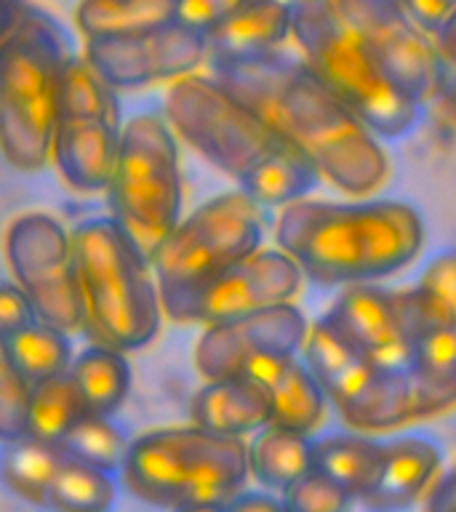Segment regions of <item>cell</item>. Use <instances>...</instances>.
Instances as JSON below:
<instances>
[{
    "label": "cell",
    "instance_id": "obj_13",
    "mask_svg": "<svg viewBox=\"0 0 456 512\" xmlns=\"http://www.w3.org/2000/svg\"><path fill=\"white\" fill-rule=\"evenodd\" d=\"M416 347L408 374L416 422L456 408V251L432 256L414 286Z\"/></svg>",
    "mask_w": 456,
    "mask_h": 512
},
{
    "label": "cell",
    "instance_id": "obj_26",
    "mask_svg": "<svg viewBox=\"0 0 456 512\" xmlns=\"http://www.w3.org/2000/svg\"><path fill=\"white\" fill-rule=\"evenodd\" d=\"M251 478L267 491H286L294 480L315 470L312 438L283 427H262L248 440Z\"/></svg>",
    "mask_w": 456,
    "mask_h": 512
},
{
    "label": "cell",
    "instance_id": "obj_5",
    "mask_svg": "<svg viewBox=\"0 0 456 512\" xmlns=\"http://www.w3.org/2000/svg\"><path fill=\"white\" fill-rule=\"evenodd\" d=\"M67 59L64 32L30 6L0 43V158L19 174L51 163Z\"/></svg>",
    "mask_w": 456,
    "mask_h": 512
},
{
    "label": "cell",
    "instance_id": "obj_32",
    "mask_svg": "<svg viewBox=\"0 0 456 512\" xmlns=\"http://www.w3.org/2000/svg\"><path fill=\"white\" fill-rule=\"evenodd\" d=\"M32 384L14 366L8 342L0 336V446L30 435Z\"/></svg>",
    "mask_w": 456,
    "mask_h": 512
},
{
    "label": "cell",
    "instance_id": "obj_35",
    "mask_svg": "<svg viewBox=\"0 0 456 512\" xmlns=\"http://www.w3.org/2000/svg\"><path fill=\"white\" fill-rule=\"evenodd\" d=\"M35 320H38V312L19 283L14 278L0 280V336L11 339Z\"/></svg>",
    "mask_w": 456,
    "mask_h": 512
},
{
    "label": "cell",
    "instance_id": "obj_8",
    "mask_svg": "<svg viewBox=\"0 0 456 512\" xmlns=\"http://www.w3.org/2000/svg\"><path fill=\"white\" fill-rule=\"evenodd\" d=\"M107 200L112 219L147 256L179 224L184 216L182 158L163 112H136L123 123Z\"/></svg>",
    "mask_w": 456,
    "mask_h": 512
},
{
    "label": "cell",
    "instance_id": "obj_31",
    "mask_svg": "<svg viewBox=\"0 0 456 512\" xmlns=\"http://www.w3.org/2000/svg\"><path fill=\"white\" fill-rule=\"evenodd\" d=\"M128 443L131 440L123 435L118 424L112 422V416L86 414L72 427L70 435L62 440L59 448L70 459H78V462L118 475L123 459H126Z\"/></svg>",
    "mask_w": 456,
    "mask_h": 512
},
{
    "label": "cell",
    "instance_id": "obj_41",
    "mask_svg": "<svg viewBox=\"0 0 456 512\" xmlns=\"http://www.w3.org/2000/svg\"><path fill=\"white\" fill-rule=\"evenodd\" d=\"M174 512H224V504H190V507H179Z\"/></svg>",
    "mask_w": 456,
    "mask_h": 512
},
{
    "label": "cell",
    "instance_id": "obj_34",
    "mask_svg": "<svg viewBox=\"0 0 456 512\" xmlns=\"http://www.w3.org/2000/svg\"><path fill=\"white\" fill-rule=\"evenodd\" d=\"M246 3L248 0H179L176 22L195 32H203L208 38L224 22H230Z\"/></svg>",
    "mask_w": 456,
    "mask_h": 512
},
{
    "label": "cell",
    "instance_id": "obj_6",
    "mask_svg": "<svg viewBox=\"0 0 456 512\" xmlns=\"http://www.w3.org/2000/svg\"><path fill=\"white\" fill-rule=\"evenodd\" d=\"M118 475L128 494L163 510L227 504L251 478L248 440L198 424L160 427L128 443Z\"/></svg>",
    "mask_w": 456,
    "mask_h": 512
},
{
    "label": "cell",
    "instance_id": "obj_39",
    "mask_svg": "<svg viewBox=\"0 0 456 512\" xmlns=\"http://www.w3.org/2000/svg\"><path fill=\"white\" fill-rule=\"evenodd\" d=\"M224 512H286V504L264 491H240L235 499L224 504Z\"/></svg>",
    "mask_w": 456,
    "mask_h": 512
},
{
    "label": "cell",
    "instance_id": "obj_30",
    "mask_svg": "<svg viewBox=\"0 0 456 512\" xmlns=\"http://www.w3.org/2000/svg\"><path fill=\"white\" fill-rule=\"evenodd\" d=\"M86 414H91V411L80 398L72 376H54V379L32 387L30 435L27 438L43 440L48 446H62V440Z\"/></svg>",
    "mask_w": 456,
    "mask_h": 512
},
{
    "label": "cell",
    "instance_id": "obj_27",
    "mask_svg": "<svg viewBox=\"0 0 456 512\" xmlns=\"http://www.w3.org/2000/svg\"><path fill=\"white\" fill-rule=\"evenodd\" d=\"M64 462V451L59 446H48L43 440L22 438L0 446V480L14 496L35 507H46L51 486L59 467Z\"/></svg>",
    "mask_w": 456,
    "mask_h": 512
},
{
    "label": "cell",
    "instance_id": "obj_37",
    "mask_svg": "<svg viewBox=\"0 0 456 512\" xmlns=\"http://www.w3.org/2000/svg\"><path fill=\"white\" fill-rule=\"evenodd\" d=\"M400 6L406 8L411 22L430 38H435L440 27L456 14V0H400Z\"/></svg>",
    "mask_w": 456,
    "mask_h": 512
},
{
    "label": "cell",
    "instance_id": "obj_25",
    "mask_svg": "<svg viewBox=\"0 0 456 512\" xmlns=\"http://www.w3.org/2000/svg\"><path fill=\"white\" fill-rule=\"evenodd\" d=\"M179 0H78L75 27L83 40L158 30L176 22Z\"/></svg>",
    "mask_w": 456,
    "mask_h": 512
},
{
    "label": "cell",
    "instance_id": "obj_3",
    "mask_svg": "<svg viewBox=\"0 0 456 512\" xmlns=\"http://www.w3.org/2000/svg\"><path fill=\"white\" fill-rule=\"evenodd\" d=\"M163 118L179 142L230 176L262 208H283L307 198L318 184L310 160L211 72H192L168 83Z\"/></svg>",
    "mask_w": 456,
    "mask_h": 512
},
{
    "label": "cell",
    "instance_id": "obj_40",
    "mask_svg": "<svg viewBox=\"0 0 456 512\" xmlns=\"http://www.w3.org/2000/svg\"><path fill=\"white\" fill-rule=\"evenodd\" d=\"M22 0H0V43L8 38V32L14 30L16 22L22 19L24 14Z\"/></svg>",
    "mask_w": 456,
    "mask_h": 512
},
{
    "label": "cell",
    "instance_id": "obj_20",
    "mask_svg": "<svg viewBox=\"0 0 456 512\" xmlns=\"http://www.w3.org/2000/svg\"><path fill=\"white\" fill-rule=\"evenodd\" d=\"M443 472V451L427 435H398L382 440L379 475L363 507L371 512H400L411 507Z\"/></svg>",
    "mask_w": 456,
    "mask_h": 512
},
{
    "label": "cell",
    "instance_id": "obj_9",
    "mask_svg": "<svg viewBox=\"0 0 456 512\" xmlns=\"http://www.w3.org/2000/svg\"><path fill=\"white\" fill-rule=\"evenodd\" d=\"M304 363L352 432L376 435L416 422L414 379L360 355L326 315L312 320L302 347Z\"/></svg>",
    "mask_w": 456,
    "mask_h": 512
},
{
    "label": "cell",
    "instance_id": "obj_15",
    "mask_svg": "<svg viewBox=\"0 0 456 512\" xmlns=\"http://www.w3.org/2000/svg\"><path fill=\"white\" fill-rule=\"evenodd\" d=\"M83 56L115 91H139L200 72L211 48L203 32L174 22L123 38L86 40Z\"/></svg>",
    "mask_w": 456,
    "mask_h": 512
},
{
    "label": "cell",
    "instance_id": "obj_29",
    "mask_svg": "<svg viewBox=\"0 0 456 512\" xmlns=\"http://www.w3.org/2000/svg\"><path fill=\"white\" fill-rule=\"evenodd\" d=\"M118 502L115 475L64 454L48 496L51 512H112Z\"/></svg>",
    "mask_w": 456,
    "mask_h": 512
},
{
    "label": "cell",
    "instance_id": "obj_33",
    "mask_svg": "<svg viewBox=\"0 0 456 512\" xmlns=\"http://www.w3.org/2000/svg\"><path fill=\"white\" fill-rule=\"evenodd\" d=\"M280 499L286 504V512H350L355 502L339 483L320 470H310L294 480L286 491H280Z\"/></svg>",
    "mask_w": 456,
    "mask_h": 512
},
{
    "label": "cell",
    "instance_id": "obj_22",
    "mask_svg": "<svg viewBox=\"0 0 456 512\" xmlns=\"http://www.w3.org/2000/svg\"><path fill=\"white\" fill-rule=\"evenodd\" d=\"M291 40V3L248 0L230 22L208 35L211 59H246L283 51ZM208 59V62H211Z\"/></svg>",
    "mask_w": 456,
    "mask_h": 512
},
{
    "label": "cell",
    "instance_id": "obj_1",
    "mask_svg": "<svg viewBox=\"0 0 456 512\" xmlns=\"http://www.w3.org/2000/svg\"><path fill=\"white\" fill-rule=\"evenodd\" d=\"M211 75L275 128L315 174L350 198H371L390 182L392 163L379 136L302 62L272 51L211 59Z\"/></svg>",
    "mask_w": 456,
    "mask_h": 512
},
{
    "label": "cell",
    "instance_id": "obj_24",
    "mask_svg": "<svg viewBox=\"0 0 456 512\" xmlns=\"http://www.w3.org/2000/svg\"><path fill=\"white\" fill-rule=\"evenodd\" d=\"M67 374L72 376L88 411L102 416L118 414L120 406L128 400L131 382H134L128 352L99 342L83 347L72 358Z\"/></svg>",
    "mask_w": 456,
    "mask_h": 512
},
{
    "label": "cell",
    "instance_id": "obj_21",
    "mask_svg": "<svg viewBox=\"0 0 456 512\" xmlns=\"http://www.w3.org/2000/svg\"><path fill=\"white\" fill-rule=\"evenodd\" d=\"M190 414L198 427L246 440L270 424V398L251 376L206 379L192 398Z\"/></svg>",
    "mask_w": 456,
    "mask_h": 512
},
{
    "label": "cell",
    "instance_id": "obj_12",
    "mask_svg": "<svg viewBox=\"0 0 456 512\" xmlns=\"http://www.w3.org/2000/svg\"><path fill=\"white\" fill-rule=\"evenodd\" d=\"M3 256L11 278L30 296L38 320L67 334L86 328L72 230L54 214L24 211L14 216L3 235Z\"/></svg>",
    "mask_w": 456,
    "mask_h": 512
},
{
    "label": "cell",
    "instance_id": "obj_28",
    "mask_svg": "<svg viewBox=\"0 0 456 512\" xmlns=\"http://www.w3.org/2000/svg\"><path fill=\"white\" fill-rule=\"evenodd\" d=\"M8 342L11 358H14L16 371L35 387L40 382H48L54 376H62L70 371L75 350H72V334L62 328L35 320L19 334H14Z\"/></svg>",
    "mask_w": 456,
    "mask_h": 512
},
{
    "label": "cell",
    "instance_id": "obj_2",
    "mask_svg": "<svg viewBox=\"0 0 456 512\" xmlns=\"http://www.w3.org/2000/svg\"><path fill=\"white\" fill-rule=\"evenodd\" d=\"M275 243L310 283L347 288L382 283L411 267L424 248V222L403 200L299 198L280 208Z\"/></svg>",
    "mask_w": 456,
    "mask_h": 512
},
{
    "label": "cell",
    "instance_id": "obj_36",
    "mask_svg": "<svg viewBox=\"0 0 456 512\" xmlns=\"http://www.w3.org/2000/svg\"><path fill=\"white\" fill-rule=\"evenodd\" d=\"M438 56V96L456 107V14L432 38Z\"/></svg>",
    "mask_w": 456,
    "mask_h": 512
},
{
    "label": "cell",
    "instance_id": "obj_10",
    "mask_svg": "<svg viewBox=\"0 0 456 512\" xmlns=\"http://www.w3.org/2000/svg\"><path fill=\"white\" fill-rule=\"evenodd\" d=\"M262 211L243 190H230L182 216L150 256L160 299L187 294L259 251L267 227Z\"/></svg>",
    "mask_w": 456,
    "mask_h": 512
},
{
    "label": "cell",
    "instance_id": "obj_18",
    "mask_svg": "<svg viewBox=\"0 0 456 512\" xmlns=\"http://www.w3.org/2000/svg\"><path fill=\"white\" fill-rule=\"evenodd\" d=\"M310 331V320L294 302L248 312L240 318L203 326L195 344V368L203 379L243 376L259 358L291 352L299 355Z\"/></svg>",
    "mask_w": 456,
    "mask_h": 512
},
{
    "label": "cell",
    "instance_id": "obj_11",
    "mask_svg": "<svg viewBox=\"0 0 456 512\" xmlns=\"http://www.w3.org/2000/svg\"><path fill=\"white\" fill-rule=\"evenodd\" d=\"M120 91L83 54H70L56 110L51 166L80 195L107 192L120 147Z\"/></svg>",
    "mask_w": 456,
    "mask_h": 512
},
{
    "label": "cell",
    "instance_id": "obj_19",
    "mask_svg": "<svg viewBox=\"0 0 456 512\" xmlns=\"http://www.w3.org/2000/svg\"><path fill=\"white\" fill-rule=\"evenodd\" d=\"M243 376H251L267 392L272 427L315 438V432L326 424L331 403L310 366L304 363L302 352L299 355L280 352L254 360Z\"/></svg>",
    "mask_w": 456,
    "mask_h": 512
},
{
    "label": "cell",
    "instance_id": "obj_16",
    "mask_svg": "<svg viewBox=\"0 0 456 512\" xmlns=\"http://www.w3.org/2000/svg\"><path fill=\"white\" fill-rule=\"evenodd\" d=\"M347 27L366 40L387 75L419 104L438 96V56L430 35H424L400 0H328Z\"/></svg>",
    "mask_w": 456,
    "mask_h": 512
},
{
    "label": "cell",
    "instance_id": "obj_17",
    "mask_svg": "<svg viewBox=\"0 0 456 512\" xmlns=\"http://www.w3.org/2000/svg\"><path fill=\"white\" fill-rule=\"evenodd\" d=\"M326 318L368 360L384 368H411L416 347L414 288L347 286L328 307Z\"/></svg>",
    "mask_w": 456,
    "mask_h": 512
},
{
    "label": "cell",
    "instance_id": "obj_14",
    "mask_svg": "<svg viewBox=\"0 0 456 512\" xmlns=\"http://www.w3.org/2000/svg\"><path fill=\"white\" fill-rule=\"evenodd\" d=\"M304 283V272L283 248L262 246L203 286L163 299V312L174 323L211 326L219 320L294 302L302 294Z\"/></svg>",
    "mask_w": 456,
    "mask_h": 512
},
{
    "label": "cell",
    "instance_id": "obj_23",
    "mask_svg": "<svg viewBox=\"0 0 456 512\" xmlns=\"http://www.w3.org/2000/svg\"><path fill=\"white\" fill-rule=\"evenodd\" d=\"M315 470L339 483L347 494L360 502L371 494L382 464V440L363 432H328L312 438Z\"/></svg>",
    "mask_w": 456,
    "mask_h": 512
},
{
    "label": "cell",
    "instance_id": "obj_7",
    "mask_svg": "<svg viewBox=\"0 0 456 512\" xmlns=\"http://www.w3.org/2000/svg\"><path fill=\"white\" fill-rule=\"evenodd\" d=\"M286 3H291V40L302 62L379 139H403L419 126L424 104L387 75L366 40L331 11L328 0Z\"/></svg>",
    "mask_w": 456,
    "mask_h": 512
},
{
    "label": "cell",
    "instance_id": "obj_4",
    "mask_svg": "<svg viewBox=\"0 0 456 512\" xmlns=\"http://www.w3.org/2000/svg\"><path fill=\"white\" fill-rule=\"evenodd\" d=\"M86 331L94 342L136 352L150 347L166 320L150 256L110 214L72 230Z\"/></svg>",
    "mask_w": 456,
    "mask_h": 512
},
{
    "label": "cell",
    "instance_id": "obj_38",
    "mask_svg": "<svg viewBox=\"0 0 456 512\" xmlns=\"http://www.w3.org/2000/svg\"><path fill=\"white\" fill-rule=\"evenodd\" d=\"M424 512H456V464L438 475L427 491Z\"/></svg>",
    "mask_w": 456,
    "mask_h": 512
}]
</instances>
